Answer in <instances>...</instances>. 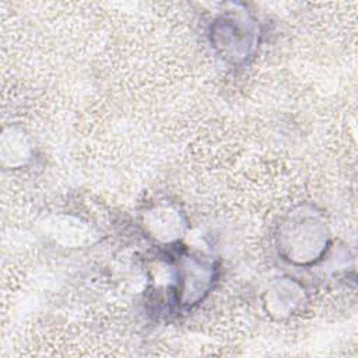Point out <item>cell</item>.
I'll return each mask as SVG.
<instances>
[{
  "instance_id": "cell-1",
  "label": "cell",
  "mask_w": 358,
  "mask_h": 358,
  "mask_svg": "<svg viewBox=\"0 0 358 358\" xmlns=\"http://www.w3.org/2000/svg\"><path fill=\"white\" fill-rule=\"evenodd\" d=\"M280 256L295 266L317 263L330 245V231L313 208L301 207L288 213L277 229Z\"/></svg>"
},
{
  "instance_id": "cell-4",
  "label": "cell",
  "mask_w": 358,
  "mask_h": 358,
  "mask_svg": "<svg viewBox=\"0 0 358 358\" xmlns=\"http://www.w3.org/2000/svg\"><path fill=\"white\" fill-rule=\"evenodd\" d=\"M143 225L148 235L161 243L178 241L185 231V221L179 210L169 203H157L143 214Z\"/></svg>"
},
{
  "instance_id": "cell-5",
  "label": "cell",
  "mask_w": 358,
  "mask_h": 358,
  "mask_svg": "<svg viewBox=\"0 0 358 358\" xmlns=\"http://www.w3.org/2000/svg\"><path fill=\"white\" fill-rule=\"evenodd\" d=\"M305 302V292L301 284L292 278H282L274 282L264 292L263 305L267 313L277 319L294 315Z\"/></svg>"
},
{
  "instance_id": "cell-2",
  "label": "cell",
  "mask_w": 358,
  "mask_h": 358,
  "mask_svg": "<svg viewBox=\"0 0 358 358\" xmlns=\"http://www.w3.org/2000/svg\"><path fill=\"white\" fill-rule=\"evenodd\" d=\"M211 39L222 56L236 62L252 52L256 28L249 17L222 15L211 27Z\"/></svg>"
},
{
  "instance_id": "cell-3",
  "label": "cell",
  "mask_w": 358,
  "mask_h": 358,
  "mask_svg": "<svg viewBox=\"0 0 358 358\" xmlns=\"http://www.w3.org/2000/svg\"><path fill=\"white\" fill-rule=\"evenodd\" d=\"M214 278L213 264L199 257H185L176 273L175 296L179 305L192 306L208 292Z\"/></svg>"
}]
</instances>
